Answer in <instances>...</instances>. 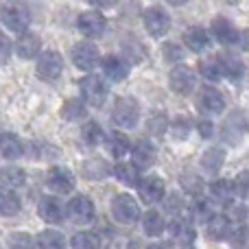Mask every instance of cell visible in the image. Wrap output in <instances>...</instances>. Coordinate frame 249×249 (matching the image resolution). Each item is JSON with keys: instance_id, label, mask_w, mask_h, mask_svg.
<instances>
[{"instance_id": "1", "label": "cell", "mask_w": 249, "mask_h": 249, "mask_svg": "<svg viewBox=\"0 0 249 249\" xmlns=\"http://www.w3.org/2000/svg\"><path fill=\"white\" fill-rule=\"evenodd\" d=\"M112 216H114V221H118L121 225H133L138 219H142L138 201L127 193L116 195V197L112 199Z\"/></svg>"}, {"instance_id": "2", "label": "cell", "mask_w": 249, "mask_h": 249, "mask_svg": "<svg viewBox=\"0 0 249 249\" xmlns=\"http://www.w3.org/2000/svg\"><path fill=\"white\" fill-rule=\"evenodd\" d=\"M112 121L121 129H133L138 124V121H140V107H138V103L131 96H121L114 103Z\"/></svg>"}, {"instance_id": "3", "label": "cell", "mask_w": 249, "mask_h": 249, "mask_svg": "<svg viewBox=\"0 0 249 249\" xmlns=\"http://www.w3.org/2000/svg\"><path fill=\"white\" fill-rule=\"evenodd\" d=\"M142 24L151 37H162L171 31V16L164 7H146L142 13Z\"/></svg>"}, {"instance_id": "4", "label": "cell", "mask_w": 249, "mask_h": 249, "mask_svg": "<svg viewBox=\"0 0 249 249\" xmlns=\"http://www.w3.org/2000/svg\"><path fill=\"white\" fill-rule=\"evenodd\" d=\"M107 94H109V86L99 74H88L81 81V96L92 107H101L105 103V99H107Z\"/></svg>"}, {"instance_id": "5", "label": "cell", "mask_w": 249, "mask_h": 249, "mask_svg": "<svg viewBox=\"0 0 249 249\" xmlns=\"http://www.w3.org/2000/svg\"><path fill=\"white\" fill-rule=\"evenodd\" d=\"M66 214H68V219L77 225L92 223L94 216H96L94 201H92L90 197H86V195H77V197H72L68 201V206H66Z\"/></svg>"}, {"instance_id": "6", "label": "cell", "mask_w": 249, "mask_h": 249, "mask_svg": "<svg viewBox=\"0 0 249 249\" xmlns=\"http://www.w3.org/2000/svg\"><path fill=\"white\" fill-rule=\"evenodd\" d=\"M70 59H72V64L77 66L79 70L90 72V70H94L96 66H99L101 53H99V48H96L92 42H79V44H74V46H72Z\"/></svg>"}, {"instance_id": "7", "label": "cell", "mask_w": 249, "mask_h": 249, "mask_svg": "<svg viewBox=\"0 0 249 249\" xmlns=\"http://www.w3.org/2000/svg\"><path fill=\"white\" fill-rule=\"evenodd\" d=\"M64 70V57L57 51H46L37 59V77L42 81H57Z\"/></svg>"}, {"instance_id": "8", "label": "cell", "mask_w": 249, "mask_h": 249, "mask_svg": "<svg viewBox=\"0 0 249 249\" xmlns=\"http://www.w3.org/2000/svg\"><path fill=\"white\" fill-rule=\"evenodd\" d=\"M168 86H171V90L175 92V94L186 96L195 90L197 77H195V72L188 66H175V68L171 70V74H168Z\"/></svg>"}, {"instance_id": "9", "label": "cell", "mask_w": 249, "mask_h": 249, "mask_svg": "<svg viewBox=\"0 0 249 249\" xmlns=\"http://www.w3.org/2000/svg\"><path fill=\"white\" fill-rule=\"evenodd\" d=\"M77 26H79V31H81L86 37L96 39V37H101V35L105 33L107 20H105V16L101 11L90 9V11H83L81 16L77 18Z\"/></svg>"}, {"instance_id": "10", "label": "cell", "mask_w": 249, "mask_h": 249, "mask_svg": "<svg viewBox=\"0 0 249 249\" xmlns=\"http://www.w3.org/2000/svg\"><path fill=\"white\" fill-rule=\"evenodd\" d=\"M2 22L9 31H13V33H24L31 24V13L24 4H18V2L9 4V7H4V11H2Z\"/></svg>"}, {"instance_id": "11", "label": "cell", "mask_w": 249, "mask_h": 249, "mask_svg": "<svg viewBox=\"0 0 249 249\" xmlns=\"http://www.w3.org/2000/svg\"><path fill=\"white\" fill-rule=\"evenodd\" d=\"M46 186L57 195H68L74 188V175L66 166H53L46 175Z\"/></svg>"}, {"instance_id": "12", "label": "cell", "mask_w": 249, "mask_h": 249, "mask_svg": "<svg viewBox=\"0 0 249 249\" xmlns=\"http://www.w3.org/2000/svg\"><path fill=\"white\" fill-rule=\"evenodd\" d=\"M171 236L177 241V245L181 247H188L195 243V228H193V221L184 214H175L171 216V223L166 225Z\"/></svg>"}, {"instance_id": "13", "label": "cell", "mask_w": 249, "mask_h": 249, "mask_svg": "<svg viewBox=\"0 0 249 249\" xmlns=\"http://www.w3.org/2000/svg\"><path fill=\"white\" fill-rule=\"evenodd\" d=\"M37 214H39V219L46 221V223L57 225V223H61V221H64L66 208H64V203H61L57 197L46 195V197H42V199H39V203H37Z\"/></svg>"}, {"instance_id": "14", "label": "cell", "mask_w": 249, "mask_h": 249, "mask_svg": "<svg viewBox=\"0 0 249 249\" xmlns=\"http://www.w3.org/2000/svg\"><path fill=\"white\" fill-rule=\"evenodd\" d=\"M245 131H247V123H245V116L241 112H232L223 123V140L228 144H238V142L245 138Z\"/></svg>"}, {"instance_id": "15", "label": "cell", "mask_w": 249, "mask_h": 249, "mask_svg": "<svg viewBox=\"0 0 249 249\" xmlns=\"http://www.w3.org/2000/svg\"><path fill=\"white\" fill-rule=\"evenodd\" d=\"M138 190H140V199L144 203L162 201V197L166 195V188H164L162 177H158V175H149V177H144V179H140Z\"/></svg>"}, {"instance_id": "16", "label": "cell", "mask_w": 249, "mask_h": 249, "mask_svg": "<svg viewBox=\"0 0 249 249\" xmlns=\"http://www.w3.org/2000/svg\"><path fill=\"white\" fill-rule=\"evenodd\" d=\"M197 107L203 114H221L225 107V99L216 88H203L197 96Z\"/></svg>"}, {"instance_id": "17", "label": "cell", "mask_w": 249, "mask_h": 249, "mask_svg": "<svg viewBox=\"0 0 249 249\" xmlns=\"http://www.w3.org/2000/svg\"><path fill=\"white\" fill-rule=\"evenodd\" d=\"M39 48H42V39H39L37 33L24 31V33H20V37L16 39V53L20 59H33V57H37Z\"/></svg>"}, {"instance_id": "18", "label": "cell", "mask_w": 249, "mask_h": 249, "mask_svg": "<svg viewBox=\"0 0 249 249\" xmlns=\"http://www.w3.org/2000/svg\"><path fill=\"white\" fill-rule=\"evenodd\" d=\"M184 44L188 46V51L203 53L210 46V33L203 26H190V29L184 31Z\"/></svg>"}, {"instance_id": "19", "label": "cell", "mask_w": 249, "mask_h": 249, "mask_svg": "<svg viewBox=\"0 0 249 249\" xmlns=\"http://www.w3.org/2000/svg\"><path fill=\"white\" fill-rule=\"evenodd\" d=\"M212 35H214L216 42H221L223 46H230V44H236L238 31L228 18H214V20H212Z\"/></svg>"}, {"instance_id": "20", "label": "cell", "mask_w": 249, "mask_h": 249, "mask_svg": "<svg viewBox=\"0 0 249 249\" xmlns=\"http://www.w3.org/2000/svg\"><path fill=\"white\" fill-rule=\"evenodd\" d=\"M103 72L112 81H124L129 77V64L118 55L103 57Z\"/></svg>"}, {"instance_id": "21", "label": "cell", "mask_w": 249, "mask_h": 249, "mask_svg": "<svg viewBox=\"0 0 249 249\" xmlns=\"http://www.w3.org/2000/svg\"><path fill=\"white\" fill-rule=\"evenodd\" d=\"M234 197H236V193H234V184L230 179H214L210 184V199L214 203L230 208Z\"/></svg>"}, {"instance_id": "22", "label": "cell", "mask_w": 249, "mask_h": 249, "mask_svg": "<svg viewBox=\"0 0 249 249\" xmlns=\"http://www.w3.org/2000/svg\"><path fill=\"white\" fill-rule=\"evenodd\" d=\"M0 155L4 160H18L24 155V142L16 133H0Z\"/></svg>"}, {"instance_id": "23", "label": "cell", "mask_w": 249, "mask_h": 249, "mask_svg": "<svg viewBox=\"0 0 249 249\" xmlns=\"http://www.w3.org/2000/svg\"><path fill=\"white\" fill-rule=\"evenodd\" d=\"M131 162L138 168H149L155 162V146L149 140H138L131 149Z\"/></svg>"}, {"instance_id": "24", "label": "cell", "mask_w": 249, "mask_h": 249, "mask_svg": "<svg viewBox=\"0 0 249 249\" xmlns=\"http://www.w3.org/2000/svg\"><path fill=\"white\" fill-rule=\"evenodd\" d=\"M208 234L214 241H228L230 232H232V219L225 214H214L210 221H208Z\"/></svg>"}, {"instance_id": "25", "label": "cell", "mask_w": 249, "mask_h": 249, "mask_svg": "<svg viewBox=\"0 0 249 249\" xmlns=\"http://www.w3.org/2000/svg\"><path fill=\"white\" fill-rule=\"evenodd\" d=\"M114 177L124 186H138L140 184V168L133 162H118L114 166Z\"/></svg>"}, {"instance_id": "26", "label": "cell", "mask_w": 249, "mask_h": 249, "mask_svg": "<svg viewBox=\"0 0 249 249\" xmlns=\"http://www.w3.org/2000/svg\"><path fill=\"white\" fill-rule=\"evenodd\" d=\"M20 208H22V201L13 193V188L2 186L0 188V216H16L20 212Z\"/></svg>"}, {"instance_id": "27", "label": "cell", "mask_w": 249, "mask_h": 249, "mask_svg": "<svg viewBox=\"0 0 249 249\" xmlns=\"http://www.w3.org/2000/svg\"><path fill=\"white\" fill-rule=\"evenodd\" d=\"M221 64H223V77L232 83H238L243 77H245V64L241 59L232 55H225L221 57Z\"/></svg>"}, {"instance_id": "28", "label": "cell", "mask_w": 249, "mask_h": 249, "mask_svg": "<svg viewBox=\"0 0 249 249\" xmlns=\"http://www.w3.org/2000/svg\"><path fill=\"white\" fill-rule=\"evenodd\" d=\"M142 228H144L146 234H151V236H160V234L166 230V221H164L162 212L158 210H149L142 214Z\"/></svg>"}, {"instance_id": "29", "label": "cell", "mask_w": 249, "mask_h": 249, "mask_svg": "<svg viewBox=\"0 0 249 249\" xmlns=\"http://www.w3.org/2000/svg\"><path fill=\"white\" fill-rule=\"evenodd\" d=\"M199 72L203 74V79L208 81H221L223 79V64H221V57H208L199 64Z\"/></svg>"}, {"instance_id": "30", "label": "cell", "mask_w": 249, "mask_h": 249, "mask_svg": "<svg viewBox=\"0 0 249 249\" xmlns=\"http://www.w3.org/2000/svg\"><path fill=\"white\" fill-rule=\"evenodd\" d=\"M212 216H214L212 201H210V199H206V197H201V195H197V197H195V203H193V219L197 221V223L206 225Z\"/></svg>"}, {"instance_id": "31", "label": "cell", "mask_w": 249, "mask_h": 249, "mask_svg": "<svg viewBox=\"0 0 249 249\" xmlns=\"http://www.w3.org/2000/svg\"><path fill=\"white\" fill-rule=\"evenodd\" d=\"M24 181H26V175L20 166L11 164V166H4L0 171V184L7 186V188H20V186H24Z\"/></svg>"}, {"instance_id": "32", "label": "cell", "mask_w": 249, "mask_h": 249, "mask_svg": "<svg viewBox=\"0 0 249 249\" xmlns=\"http://www.w3.org/2000/svg\"><path fill=\"white\" fill-rule=\"evenodd\" d=\"M225 162V151L221 146H210L206 153L201 155V166L206 168L208 173H216Z\"/></svg>"}, {"instance_id": "33", "label": "cell", "mask_w": 249, "mask_h": 249, "mask_svg": "<svg viewBox=\"0 0 249 249\" xmlns=\"http://www.w3.org/2000/svg\"><path fill=\"white\" fill-rule=\"evenodd\" d=\"M103 138H105L103 127H101L96 121H88L81 127V140L86 142L88 146H99L101 142H103Z\"/></svg>"}, {"instance_id": "34", "label": "cell", "mask_w": 249, "mask_h": 249, "mask_svg": "<svg viewBox=\"0 0 249 249\" xmlns=\"http://www.w3.org/2000/svg\"><path fill=\"white\" fill-rule=\"evenodd\" d=\"M129 146H131V144H129V138L124 136L123 131H118V129L107 136V149H109V153H112L116 160L123 158V155L127 153Z\"/></svg>"}, {"instance_id": "35", "label": "cell", "mask_w": 249, "mask_h": 249, "mask_svg": "<svg viewBox=\"0 0 249 249\" xmlns=\"http://www.w3.org/2000/svg\"><path fill=\"white\" fill-rule=\"evenodd\" d=\"M83 116H86L83 99H68L61 105V118H66V121H81Z\"/></svg>"}, {"instance_id": "36", "label": "cell", "mask_w": 249, "mask_h": 249, "mask_svg": "<svg viewBox=\"0 0 249 249\" xmlns=\"http://www.w3.org/2000/svg\"><path fill=\"white\" fill-rule=\"evenodd\" d=\"M35 245L42 249H59L66 245V238L61 236V232H57V230H44V232H39Z\"/></svg>"}, {"instance_id": "37", "label": "cell", "mask_w": 249, "mask_h": 249, "mask_svg": "<svg viewBox=\"0 0 249 249\" xmlns=\"http://www.w3.org/2000/svg\"><path fill=\"white\" fill-rule=\"evenodd\" d=\"M181 186H184V190L188 195H193V197H197V195L203 193L201 177H199L197 173H193V171H188V173H184V175H181Z\"/></svg>"}, {"instance_id": "38", "label": "cell", "mask_w": 249, "mask_h": 249, "mask_svg": "<svg viewBox=\"0 0 249 249\" xmlns=\"http://www.w3.org/2000/svg\"><path fill=\"white\" fill-rule=\"evenodd\" d=\"M101 245V238H99V234L96 232H79V234H74V238H72V247H79V249H94V247H99Z\"/></svg>"}, {"instance_id": "39", "label": "cell", "mask_w": 249, "mask_h": 249, "mask_svg": "<svg viewBox=\"0 0 249 249\" xmlns=\"http://www.w3.org/2000/svg\"><path fill=\"white\" fill-rule=\"evenodd\" d=\"M234 193H236L238 199H245L249 201V171H243L234 177Z\"/></svg>"}, {"instance_id": "40", "label": "cell", "mask_w": 249, "mask_h": 249, "mask_svg": "<svg viewBox=\"0 0 249 249\" xmlns=\"http://www.w3.org/2000/svg\"><path fill=\"white\" fill-rule=\"evenodd\" d=\"M162 203H164V210H166L171 216L181 214V210H184V199H181V195H177V193H171L168 197H162Z\"/></svg>"}, {"instance_id": "41", "label": "cell", "mask_w": 249, "mask_h": 249, "mask_svg": "<svg viewBox=\"0 0 249 249\" xmlns=\"http://www.w3.org/2000/svg\"><path fill=\"white\" fill-rule=\"evenodd\" d=\"M168 131H171L173 138L184 140V138H188V133H190V121L188 118H175V121L168 124Z\"/></svg>"}, {"instance_id": "42", "label": "cell", "mask_w": 249, "mask_h": 249, "mask_svg": "<svg viewBox=\"0 0 249 249\" xmlns=\"http://www.w3.org/2000/svg\"><path fill=\"white\" fill-rule=\"evenodd\" d=\"M168 124L171 123H168L166 114H155V116H151V121H149V131L153 133V136H164Z\"/></svg>"}, {"instance_id": "43", "label": "cell", "mask_w": 249, "mask_h": 249, "mask_svg": "<svg viewBox=\"0 0 249 249\" xmlns=\"http://www.w3.org/2000/svg\"><path fill=\"white\" fill-rule=\"evenodd\" d=\"M232 245H247L249 243V228L247 225H236V228H232V232H230V238H228Z\"/></svg>"}, {"instance_id": "44", "label": "cell", "mask_w": 249, "mask_h": 249, "mask_svg": "<svg viewBox=\"0 0 249 249\" xmlns=\"http://www.w3.org/2000/svg\"><path fill=\"white\" fill-rule=\"evenodd\" d=\"M162 55L166 61H181L184 59V51H181V46H177L175 42H166L162 46Z\"/></svg>"}, {"instance_id": "45", "label": "cell", "mask_w": 249, "mask_h": 249, "mask_svg": "<svg viewBox=\"0 0 249 249\" xmlns=\"http://www.w3.org/2000/svg\"><path fill=\"white\" fill-rule=\"evenodd\" d=\"M9 245L11 247H31L33 245V238H31L26 232H16V234H11V238H9Z\"/></svg>"}, {"instance_id": "46", "label": "cell", "mask_w": 249, "mask_h": 249, "mask_svg": "<svg viewBox=\"0 0 249 249\" xmlns=\"http://www.w3.org/2000/svg\"><path fill=\"white\" fill-rule=\"evenodd\" d=\"M9 57H11V42L7 35L0 33V64H4Z\"/></svg>"}, {"instance_id": "47", "label": "cell", "mask_w": 249, "mask_h": 249, "mask_svg": "<svg viewBox=\"0 0 249 249\" xmlns=\"http://www.w3.org/2000/svg\"><path fill=\"white\" fill-rule=\"evenodd\" d=\"M197 129H199V133H201V138H212L214 136V124H212V121H199Z\"/></svg>"}, {"instance_id": "48", "label": "cell", "mask_w": 249, "mask_h": 249, "mask_svg": "<svg viewBox=\"0 0 249 249\" xmlns=\"http://www.w3.org/2000/svg\"><path fill=\"white\" fill-rule=\"evenodd\" d=\"M232 208V214H230V219H234V221H245V216H247V208L245 206H230Z\"/></svg>"}, {"instance_id": "49", "label": "cell", "mask_w": 249, "mask_h": 249, "mask_svg": "<svg viewBox=\"0 0 249 249\" xmlns=\"http://www.w3.org/2000/svg\"><path fill=\"white\" fill-rule=\"evenodd\" d=\"M236 46L241 48V51H247L249 53V31H241V33H238Z\"/></svg>"}, {"instance_id": "50", "label": "cell", "mask_w": 249, "mask_h": 249, "mask_svg": "<svg viewBox=\"0 0 249 249\" xmlns=\"http://www.w3.org/2000/svg\"><path fill=\"white\" fill-rule=\"evenodd\" d=\"M92 4H101V7H105V4H112L114 0H90Z\"/></svg>"}, {"instance_id": "51", "label": "cell", "mask_w": 249, "mask_h": 249, "mask_svg": "<svg viewBox=\"0 0 249 249\" xmlns=\"http://www.w3.org/2000/svg\"><path fill=\"white\" fill-rule=\"evenodd\" d=\"M168 4H173V7H179V4H184V2H188V0H166Z\"/></svg>"}]
</instances>
